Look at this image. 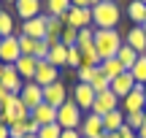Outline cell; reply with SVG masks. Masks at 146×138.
Instances as JSON below:
<instances>
[{"label": "cell", "instance_id": "6da1fadb", "mask_svg": "<svg viewBox=\"0 0 146 138\" xmlns=\"http://www.w3.org/2000/svg\"><path fill=\"white\" fill-rule=\"evenodd\" d=\"M122 22V8L116 0H103L92 5V27L95 30H119Z\"/></svg>", "mask_w": 146, "mask_h": 138}, {"label": "cell", "instance_id": "7a4b0ae2", "mask_svg": "<svg viewBox=\"0 0 146 138\" xmlns=\"http://www.w3.org/2000/svg\"><path fill=\"white\" fill-rule=\"evenodd\" d=\"M122 33L119 30H95V52H98L100 62L108 57H116L122 49Z\"/></svg>", "mask_w": 146, "mask_h": 138}, {"label": "cell", "instance_id": "3957f363", "mask_svg": "<svg viewBox=\"0 0 146 138\" xmlns=\"http://www.w3.org/2000/svg\"><path fill=\"white\" fill-rule=\"evenodd\" d=\"M0 119H3L5 125H16V122L30 119V111H27V106L22 103L19 95H8L5 103H3V114H0Z\"/></svg>", "mask_w": 146, "mask_h": 138}, {"label": "cell", "instance_id": "277c9868", "mask_svg": "<svg viewBox=\"0 0 146 138\" xmlns=\"http://www.w3.org/2000/svg\"><path fill=\"white\" fill-rule=\"evenodd\" d=\"M81 108L76 106L73 100H68V103H62V106L57 108V125L62 130H78L81 127Z\"/></svg>", "mask_w": 146, "mask_h": 138}, {"label": "cell", "instance_id": "5b68a950", "mask_svg": "<svg viewBox=\"0 0 146 138\" xmlns=\"http://www.w3.org/2000/svg\"><path fill=\"white\" fill-rule=\"evenodd\" d=\"M119 108L125 114H138V111H146V84H135V90L130 92L127 98H122Z\"/></svg>", "mask_w": 146, "mask_h": 138}, {"label": "cell", "instance_id": "8992f818", "mask_svg": "<svg viewBox=\"0 0 146 138\" xmlns=\"http://www.w3.org/2000/svg\"><path fill=\"white\" fill-rule=\"evenodd\" d=\"M95 95H98V92H95L89 84H84V81H76V87L70 90V100L76 103V106L81 108V111H92Z\"/></svg>", "mask_w": 146, "mask_h": 138}, {"label": "cell", "instance_id": "52a82bcc", "mask_svg": "<svg viewBox=\"0 0 146 138\" xmlns=\"http://www.w3.org/2000/svg\"><path fill=\"white\" fill-rule=\"evenodd\" d=\"M22 57V46H19V35H5L0 41V62L3 65H14L16 60Z\"/></svg>", "mask_w": 146, "mask_h": 138}, {"label": "cell", "instance_id": "ba28073f", "mask_svg": "<svg viewBox=\"0 0 146 138\" xmlns=\"http://www.w3.org/2000/svg\"><path fill=\"white\" fill-rule=\"evenodd\" d=\"M68 100H70V90L62 84V81H54V84L43 87V103H49V106L60 108L62 103H68Z\"/></svg>", "mask_w": 146, "mask_h": 138}, {"label": "cell", "instance_id": "9c48e42d", "mask_svg": "<svg viewBox=\"0 0 146 138\" xmlns=\"http://www.w3.org/2000/svg\"><path fill=\"white\" fill-rule=\"evenodd\" d=\"M119 103H122V100H119V98H116L111 90H106V92H98V95H95V103H92V111H89V114L106 117L108 111H116V108H119Z\"/></svg>", "mask_w": 146, "mask_h": 138}, {"label": "cell", "instance_id": "30bf717a", "mask_svg": "<svg viewBox=\"0 0 146 138\" xmlns=\"http://www.w3.org/2000/svg\"><path fill=\"white\" fill-rule=\"evenodd\" d=\"M19 33H22V35H27V38H35V41H43V38H46V14L22 22V25H19Z\"/></svg>", "mask_w": 146, "mask_h": 138}, {"label": "cell", "instance_id": "8fae6325", "mask_svg": "<svg viewBox=\"0 0 146 138\" xmlns=\"http://www.w3.org/2000/svg\"><path fill=\"white\" fill-rule=\"evenodd\" d=\"M19 98H22V103L27 106V111H33L35 106H41V103H43V87L38 84V81H25Z\"/></svg>", "mask_w": 146, "mask_h": 138}, {"label": "cell", "instance_id": "7c38bea8", "mask_svg": "<svg viewBox=\"0 0 146 138\" xmlns=\"http://www.w3.org/2000/svg\"><path fill=\"white\" fill-rule=\"evenodd\" d=\"M78 133H81V138H103V135H106L103 117H98V114H87V117L81 119Z\"/></svg>", "mask_w": 146, "mask_h": 138}, {"label": "cell", "instance_id": "4fadbf2b", "mask_svg": "<svg viewBox=\"0 0 146 138\" xmlns=\"http://www.w3.org/2000/svg\"><path fill=\"white\" fill-rule=\"evenodd\" d=\"M62 19H65V25L76 27V30L92 27V8H73V5H70V11L62 16Z\"/></svg>", "mask_w": 146, "mask_h": 138}, {"label": "cell", "instance_id": "5bb4252c", "mask_svg": "<svg viewBox=\"0 0 146 138\" xmlns=\"http://www.w3.org/2000/svg\"><path fill=\"white\" fill-rule=\"evenodd\" d=\"M133 90H135V79H133L130 70H125V73H119L116 79H111V92H114L119 100H122V98H127Z\"/></svg>", "mask_w": 146, "mask_h": 138}, {"label": "cell", "instance_id": "9a60e30c", "mask_svg": "<svg viewBox=\"0 0 146 138\" xmlns=\"http://www.w3.org/2000/svg\"><path fill=\"white\" fill-rule=\"evenodd\" d=\"M35 81H38L41 87H49V84H54V81H60V68H54L49 60H38Z\"/></svg>", "mask_w": 146, "mask_h": 138}, {"label": "cell", "instance_id": "2e32d148", "mask_svg": "<svg viewBox=\"0 0 146 138\" xmlns=\"http://www.w3.org/2000/svg\"><path fill=\"white\" fill-rule=\"evenodd\" d=\"M14 8H16V14H19V19L27 22V19H33V16L43 14V0H16Z\"/></svg>", "mask_w": 146, "mask_h": 138}, {"label": "cell", "instance_id": "e0dca14e", "mask_svg": "<svg viewBox=\"0 0 146 138\" xmlns=\"http://www.w3.org/2000/svg\"><path fill=\"white\" fill-rule=\"evenodd\" d=\"M30 119L38 125V127H43V125H54V122H57V108L49 106V103H41V106H35L30 111Z\"/></svg>", "mask_w": 146, "mask_h": 138}, {"label": "cell", "instance_id": "ac0fdd59", "mask_svg": "<svg viewBox=\"0 0 146 138\" xmlns=\"http://www.w3.org/2000/svg\"><path fill=\"white\" fill-rule=\"evenodd\" d=\"M14 68H16V73L22 76L25 81H35V70H38V60L35 57H30V54H22L19 60L14 62Z\"/></svg>", "mask_w": 146, "mask_h": 138}, {"label": "cell", "instance_id": "d6986e66", "mask_svg": "<svg viewBox=\"0 0 146 138\" xmlns=\"http://www.w3.org/2000/svg\"><path fill=\"white\" fill-rule=\"evenodd\" d=\"M0 84L8 90V95H19V92H22V87H25V79L16 73V68H14V65H8V68H5V73H3V79H0Z\"/></svg>", "mask_w": 146, "mask_h": 138}, {"label": "cell", "instance_id": "ffe728a7", "mask_svg": "<svg viewBox=\"0 0 146 138\" xmlns=\"http://www.w3.org/2000/svg\"><path fill=\"white\" fill-rule=\"evenodd\" d=\"M62 30H65V19H62V16H46V38H43V41H46L49 46L60 43Z\"/></svg>", "mask_w": 146, "mask_h": 138}, {"label": "cell", "instance_id": "44dd1931", "mask_svg": "<svg viewBox=\"0 0 146 138\" xmlns=\"http://www.w3.org/2000/svg\"><path fill=\"white\" fill-rule=\"evenodd\" d=\"M125 43L127 46H133L138 54H146V33H143V27H130L127 30V35H125Z\"/></svg>", "mask_w": 146, "mask_h": 138}, {"label": "cell", "instance_id": "7402d4cb", "mask_svg": "<svg viewBox=\"0 0 146 138\" xmlns=\"http://www.w3.org/2000/svg\"><path fill=\"white\" fill-rule=\"evenodd\" d=\"M103 127H106V133H119V130L125 127V111H122V108L108 111L103 117Z\"/></svg>", "mask_w": 146, "mask_h": 138}, {"label": "cell", "instance_id": "603a6c76", "mask_svg": "<svg viewBox=\"0 0 146 138\" xmlns=\"http://www.w3.org/2000/svg\"><path fill=\"white\" fill-rule=\"evenodd\" d=\"M49 62L54 65V68H68V46H62V43H54L52 49H49Z\"/></svg>", "mask_w": 146, "mask_h": 138}, {"label": "cell", "instance_id": "cb8c5ba5", "mask_svg": "<svg viewBox=\"0 0 146 138\" xmlns=\"http://www.w3.org/2000/svg\"><path fill=\"white\" fill-rule=\"evenodd\" d=\"M46 16H65L70 11V0H43Z\"/></svg>", "mask_w": 146, "mask_h": 138}, {"label": "cell", "instance_id": "d4e9b609", "mask_svg": "<svg viewBox=\"0 0 146 138\" xmlns=\"http://www.w3.org/2000/svg\"><path fill=\"white\" fill-rule=\"evenodd\" d=\"M127 16L133 19V25L143 27V25H146V3H141V0H133V3L127 5Z\"/></svg>", "mask_w": 146, "mask_h": 138}, {"label": "cell", "instance_id": "484cf974", "mask_svg": "<svg viewBox=\"0 0 146 138\" xmlns=\"http://www.w3.org/2000/svg\"><path fill=\"white\" fill-rule=\"evenodd\" d=\"M116 57H119L122 68H125V70H130L133 65H135V60L141 57V54H138V52H135L133 46H127V43H122V49H119V54H116Z\"/></svg>", "mask_w": 146, "mask_h": 138}, {"label": "cell", "instance_id": "4316f807", "mask_svg": "<svg viewBox=\"0 0 146 138\" xmlns=\"http://www.w3.org/2000/svg\"><path fill=\"white\" fill-rule=\"evenodd\" d=\"M100 70H103L108 79H116L119 73H125V68H122V62H119V57H108V60H103V62L98 65Z\"/></svg>", "mask_w": 146, "mask_h": 138}, {"label": "cell", "instance_id": "83f0119b", "mask_svg": "<svg viewBox=\"0 0 146 138\" xmlns=\"http://www.w3.org/2000/svg\"><path fill=\"white\" fill-rule=\"evenodd\" d=\"M89 87H92L95 92H106V90H111V79L98 68V70H95V76H92V81H89Z\"/></svg>", "mask_w": 146, "mask_h": 138}, {"label": "cell", "instance_id": "f1b7e54d", "mask_svg": "<svg viewBox=\"0 0 146 138\" xmlns=\"http://www.w3.org/2000/svg\"><path fill=\"white\" fill-rule=\"evenodd\" d=\"M130 73H133V79H135V84H146V54H141V57L135 60Z\"/></svg>", "mask_w": 146, "mask_h": 138}, {"label": "cell", "instance_id": "f546056e", "mask_svg": "<svg viewBox=\"0 0 146 138\" xmlns=\"http://www.w3.org/2000/svg\"><path fill=\"white\" fill-rule=\"evenodd\" d=\"M14 27H16V22H14V16L8 14V11H3L0 8V35H14Z\"/></svg>", "mask_w": 146, "mask_h": 138}, {"label": "cell", "instance_id": "4dcf8cb0", "mask_svg": "<svg viewBox=\"0 0 146 138\" xmlns=\"http://www.w3.org/2000/svg\"><path fill=\"white\" fill-rule=\"evenodd\" d=\"M125 125H127L130 130H135V133H138V130H141L143 125H146V111H138V114H125Z\"/></svg>", "mask_w": 146, "mask_h": 138}, {"label": "cell", "instance_id": "1f68e13d", "mask_svg": "<svg viewBox=\"0 0 146 138\" xmlns=\"http://www.w3.org/2000/svg\"><path fill=\"white\" fill-rule=\"evenodd\" d=\"M60 43H62V46H76V43H78V30L70 27V25H65L62 35H60Z\"/></svg>", "mask_w": 146, "mask_h": 138}, {"label": "cell", "instance_id": "d6a6232c", "mask_svg": "<svg viewBox=\"0 0 146 138\" xmlns=\"http://www.w3.org/2000/svg\"><path fill=\"white\" fill-rule=\"evenodd\" d=\"M35 135H38V138H60V135H62V127H60L57 122H54V125H43Z\"/></svg>", "mask_w": 146, "mask_h": 138}, {"label": "cell", "instance_id": "836d02e7", "mask_svg": "<svg viewBox=\"0 0 146 138\" xmlns=\"http://www.w3.org/2000/svg\"><path fill=\"white\" fill-rule=\"evenodd\" d=\"M92 43H95V27H81L76 46H92Z\"/></svg>", "mask_w": 146, "mask_h": 138}, {"label": "cell", "instance_id": "e575fe53", "mask_svg": "<svg viewBox=\"0 0 146 138\" xmlns=\"http://www.w3.org/2000/svg\"><path fill=\"white\" fill-rule=\"evenodd\" d=\"M8 127H11V138H25V135H30V119L16 122V125H8Z\"/></svg>", "mask_w": 146, "mask_h": 138}, {"label": "cell", "instance_id": "d590c367", "mask_svg": "<svg viewBox=\"0 0 146 138\" xmlns=\"http://www.w3.org/2000/svg\"><path fill=\"white\" fill-rule=\"evenodd\" d=\"M68 68H73V70L81 68V49L78 46H68Z\"/></svg>", "mask_w": 146, "mask_h": 138}, {"label": "cell", "instance_id": "8d00e7d4", "mask_svg": "<svg viewBox=\"0 0 146 138\" xmlns=\"http://www.w3.org/2000/svg\"><path fill=\"white\" fill-rule=\"evenodd\" d=\"M35 38H27V35H22V33H19V46H22V54H30V57H33V54H35Z\"/></svg>", "mask_w": 146, "mask_h": 138}, {"label": "cell", "instance_id": "74e56055", "mask_svg": "<svg viewBox=\"0 0 146 138\" xmlns=\"http://www.w3.org/2000/svg\"><path fill=\"white\" fill-rule=\"evenodd\" d=\"M95 70H98V68H89V65H81V68L76 70V81H84V84H89V81H92V76H95Z\"/></svg>", "mask_w": 146, "mask_h": 138}, {"label": "cell", "instance_id": "f35d334b", "mask_svg": "<svg viewBox=\"0 0 146 138\" xmlns=\"http://www.w3.org/2000/svg\"><path fill=\"white\" fill-rule=\"evenodd\" d=\"M0 138H11V127L3 122V119H0Z\"/></svg>", "mask_w": 146, "mask_h": 138}, {"label": "cell", "instance_id": "ab89813d", "mask_svg": "<svg viewBox=\"0 0 146 138\" xmlns=\"http://www.w3.org/2000/svg\"><path fill=\"white\" fill-rule=\"evenodd\" d=\"M60 138H81V133H78V130H62Z\"/></svg>", "mask_w": 146, "mask_h": 138}, {"label": "cell", "instance_id": "60d3db41", "mask_svg": "<svg viewBox=\"0 0 146 138\" xmlns=\"http://www.w3.org/2000/svg\"><path fill=\"white\" fill-rule=\"evenodd\" d=\"M73 8H89V0H70Z\"/></svg>", "mask_w": 146, "mask_h": 138}, {"label": "cell", "instance_id": "b9f144b4", "mask_svg": "<svg viewBox=\"0 0 146 138\" xmlns=\"http://www.w3.org/2000/svg\"><path fill=\"white\" fill-rule=\"evenodd\" d=\"M135 135H138V138H146V125H143V127H141V130H138V133H135Z\"/></svg>", "mask_w": 146, "mask_h": 138}, {"label": "cell", "instance_id": "7bdbcfd3", "mask_svg": "<svg viewBox=\"0 0 146 138\" xmlns=\"http://www.w3.org/2000/svg\"><path fill=\"white\" fill-rule=\"evenodd\" d=\"M103 138H119V133H106Z\"/></svg>", "mask_w": 146, "mask_h": 138}, {"label": "cell", "instance_id": "ee69618b", "mask_svg": "<svg viewBox=\"0 0 146 138\" xmlns=\"http://www.w3.org/2000/svg\"><path fill=\"white\" fill-rule=\"evenodd\" d=\"M5 68H8V65H3V62H0V79H3V73H5Z\"/></svg>", "mask_w": 146, "mask_h": 138}, {"label": "cell", "instance_id": "f6af8a7d", "mask_svg": "<svg viewBox=\"0 0 146 138\" xmlns=\"http://www.w3.org/2000/svg\"><path fill=\"white\" fill-rule=\"evenodd\" d=\"M98 3H103V0H89V8H92V5H98Z\"/></svg>", "mask_w": 146, "mask_h": 138}, {"label": "cell", "instance_id": "bcb514c9", "mask_svg": "<svg viewBox=\"0 0 146 138\" xmlns=\"http://www.w3.org/2000/svg\"><path fill=\"white\" fill-rule=\"evenodd\" d=\"M0 3H16V0H0Z\"/></svg>", "mask_w": 146, "mask_h": 138}, {"label": "cell", "instance_id": "7dc6e473", "mask_svg": "<svg viewBox=\"0 0 146 138\" xmlns=\"http://www.w3.org/2000/svg\"><path fill=\"white\" fill-rule=\"evenodd\" d=\"M25 138H38V135H25Z\"/></svg>", "mask_w": 146, "mask_h": 138}, {"label": "cell", "instance_id": "c3c4849f", "mask_svg": "<svg viewBox=\"0 0 146 138\" xmlns=\"http://www.w3.org/2000/svg\"><path fill=\"white\" fill-rule=\"evenodd\" d=\"M143 33H146V25H143Z\"/></svg>", "mask_w": 146, "mask_h": 138}, {"label": "cell", "instance_id": "681fc988", "mask_svg": "<svg viewBox=\"0 0 146 138\" xmlns=\"http://www.w3.org/2000/svg\"><path fill=\"white\" fill-rule=\"evenodd\" d=\"M0 41H3V35H0Z\"/></svg>", "mask_w": 146, "mask_h": 138}, {"label": "cell", "instance_id": "f907efd6", "mask_svg": "<svg viewBox=\"0 0 146 138\" xmlns=\"http://www.w3.org/2000/svg\"><path fill=\"white\" fill-rule=\"evenodd\" d=\"M141 3H146V0H141Z\"/></svg>", "mask_w": 146, "mask_h": 138}, {"label": "cell", "instance_id": "816d5d0a", "mask_svg": "<svg viewBox=\"0 0 146 138\" xmlns=\"http://www.w3.org/2000/svg\"><path fill=\"white\" fill-rule=\"evenodd\" d=\"M0 5H3V3H0Z\"/></svg>", "mask_w": 146, "mask_h": 138}]
</instances>
